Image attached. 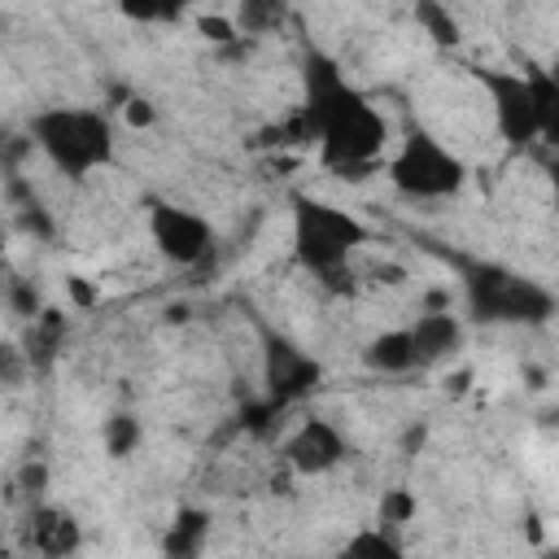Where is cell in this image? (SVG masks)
Segmentation results:
<instances>
[{"mask_svg":"<svg viewBox=\"0 0 559 559\" xmlns=\"http://www.w3.org/2000/svg\"><path fill=\"white\" fill-rule=\"evenodd\" d=\"M362 362H367L376 376H406V371H415L411 332H406V328H389V332H376V336L362 345Z\"/></svg>","mask_w":559,"mask_h":559,"instance_id":"14","label":"cell"},{"mask_svg":"<svg viewBox=\"0 0 559 559\" xmlns=\"http://www.w3.org/2000/svg\"><path fill=\"white\" fill-rule=\"evenodd\" d=\"M0 249H4V223H0Z\"/></svg>","mask_w":559,"mask_h":559,"instance_id":"30","label":"cell"},{"mask_svg":"<svg viewBox=\"0 0 559 559\" xmlns=\"http://www.w3.org/2000/svg\"><path fill=\"white\" fill-rule=\"evenodd\" d=\"M148 240L170 266H201L214 253V227L205 214L170 201L148 205Z\"/></svg>","mask_w":559,"mask_h":559,"instance_id":"7","label":"cell"},{"mask_svg":"<svg viewBox=\"0 0 559 559\" xmlns=\"http://www.w3.org/2000/svg\"><path fill=\"white\" fill-rule=\"evenodd\" d=\"M205 537H210V511L201 507H179L166 537H162V550L175 555V559H192L205 550Z\"/></svg>","mask_w":559,"mask_h":559,"instance_id":"15","label":"cell"},{"mask_svg":"<svg viewBox=\"0 0 559 559\" xmlns=\"http://www.w3.org/2000/svg\"><path fill=\"white\" fill-rule=\"evenodd\" d=\"M411 349H415V367H432L445 362L463 349V323L454 310H424L411 328Z\"/></svg>","mask_w":559,"mask_h":559,"instance_id":"10","label":"cell"},{"mask_svg":"<svg viewBox=\"0 0 559 559\" xmlns=\"http://www.w3.org/2000/svg\"><path fill=\"white\" fill-rule=\"evenodd\" d=\"M197 31H201V39H205V44H214V48H227V44H236V39H240L236 22H231V17H223V13H205V17H197Z\"/></svg>","mask_w":559,"mask_h":559,"instance_id":"25","label":"cell"},{"mask_svg":"<svg viewBox=\"0 0 559 559\" xmlns=\"http://www.w3.org/2000/svg\"><path fill=\"white\" fill-rule=\"evenodd\" d=\"M345 454H349L345 432H341L332 419H323V415H306V419L284 437V445H280V459H284L297 476H323V472L341 467Z\"/></svg>","mask_w":559,"mask_h":559,"instance_id":"9","label":"cell"},{"mask_svg":"<svg viewBox=\"0 0 559 559\" xmlns=\"http://www.w3.org/2000/svg\"><path fill=\"white\" fill-rule=\"evenodd\" d=\"M31 153H35L31 131H26V135H13V131L0 135V170H4V175H22V162H26Z\"/></svg>","mask_w":559,"mask_h":559,"instance_id":"23","label":"cell"},{"mask_svg":"<svg viewBox=\"0 0 559 559\" xmlns=\"http://www.w3.org/2000/svg\"><path fill=\"white\" fill-rule=\"evenodd\" d=\"M384 175H389V183H393L402 197H411V201H450V197H459L463 183H467L463 157H459L454 148H445V144H441L432 131H424V127H411V131L397 140L393 157L384 162Z\"/></svg>","mask_w":559,"mask_h":559,"instance_id":"5","label":"cell"},{"mask_svg":"<svg viewBox=\"0 0 559 559\" xmlns=\"http://www.w3.org/2000/svg\"><path fill=\"white\" fill-rule=\"evenodd\" d=\"M26 376H31V362H26L22 345L0 341V389H17Z\"/></svg>","mask_w":559,"mask_h":559,"instance_id":"24","label":"cell"},{"mask_svg":"<svg viewBox=\"0 0 559 559\" xmlns=\"http://www.w3.org/2000/svg\"><path fill=\"white\" fill-rule=\"evenodd\" d=\"M288 13H293V0H236V31L249 35V39H266L275 31L288 26Z\"/></svg>","mask_w":559,"mask_h":559,"instance_id":"16","label":"cell"},{"mask_svg":"<svg viewBox=\"0 0 559 559\" xmlns=\"http://www.w3.org/2000/svg\"><path fill=\"white\" fill-rule=\"evenodd\" d=\"M122 109H127V122H131V127H153V122H157V109H153V100H144V96H131Z\"/></svg>","mask_w":559,"mask_h":559,"instance_id":"28","label":"cell"},{"mask_svg":"<svg viewBox=\"0 0 559 559\" xmlns=\"http://www.w3.org/2000/svg\"><path fill=\"white\" fill-rule=\"evenodd\" d=\"M66 332H70V319L52 306H44L39 314L26 319V336H22V354L31 362V371H48L66 345Z\"/></svg>","mask_w":559,"mask_h":559,"instance_id":"12","label":"cell"},{"mask_svg":"<svg viewBox=\"0 0 559 559\" xmlns=\"http://www.w3.org/2000/svg\"><path fill=\"white\" fill-rule=\"evenodd\" d=\"M310 122L319 166L332 170L336 179H367L389 144V122L384 114L341 74V66L310 48L301 61V105Z\"/></svg>","mask_w":559,"mask_h":559,"instance_id":"1","label":"cell"},{"mask_svg":"<svg viewBox=\"0 0 559 559\" xmlns=\"http://www.w3.org/2000/svg\"><path fill=\"white\" fill-rule=\"evenodd\" d=\"M100 437H105V454H109V459H127V454H135V450H140L144 428H140V419H135L131 411H118V415H109V419H105Z\"/></svg>","mask_w":559,"mask_h":559,"instance_id":"20","label":"cell"},{"mask_svg":"<svg viewBox=\"0 0 559 559\" xmlns=\"http://www.w3.org/2000/svg\"><path fill=\"white\" fill-rule=\"evenodd\" d=\"M472 79L480 83L489 109H493V127L511 148H528L537 144V114H533V92L528 79L520 70H502V66H472Z\"/></svg>","mask_w":559,"mask_h":559,"instance_id":"6","label":"cell"},{"mask_svg":"<svg viewBox=\"0 0 559 559\" xmlns=\"http://www.w3.org/2000/svg\"><path fill=\"white\" fill-rule=\"evenodd\" d=\"M31 140L48 157L52 170L70 179H87L92 170L114 162V122L105 109L83 105H48L31 118Z\"/></svg>","mask_w":559,"mask_h":559,"instance_id":"2","label":"cell"},{"mask_svg":"<svg viewBox=\"0 0 559 559\" xmlns=\"http://www.w3.org/2000/svg\"><path fill=\"white\" fill-rule=\"evenodd\" d=\"M345 555H376V559H397V555H402V542H393V537H389V528H384V524H376V528H362V533H354V537L345 542Z\"/></svg>","mask_w":559,"mask_h":559,"instance_id":"21","label":"cell"},{"mask_svg":"<svg viewBox=\"0 0 559 559\" xmlns=\"http://www.w3.org/2000/svg\"><path fill=\"white\" fill-rule=\"evenodd\" d=\"M192 0H118V13L135 26H179Z\"/></svg>","mask_w":559,"mask_h":559,"instance_id":"19","label":"cell"},{"mask_svg":"<svg viewBox=\"0 0 559 559\" xmlns=\"http://www.w3.org/2000/svg\"><path fill=\"white\" fill-rule=\"evenodd\" d=\"M415 22H419V31L437 44V48H459V39H463V22L454 17V9L445 4V0H415Z\"/></svg>","mask_w":559,"mask_h":559,"instance_id":"18","label":"cell"},{"mask_svg":"<svg viewBox=\"0 0 559 559\" xmlns=\"http://www.w3.org/2000/svg\"><path fill=\"white\" fill-rule=\"evenodd\" d=\"M319 380H323V367H319L314 354H306L288 336L266 332V349H262V384H266V393L262 397H271L280 411H288L293 402L310 397L319 389Z\"/></svg>","mask_w":559,"mask_h":559,"instance_id":"8","label":"cell"},{"mask_svg":"<svg viewBox=\"0 0 559 559\" xmlns=\"http://www.w3.org/2000/svg\"><path fill=\"white\" fill-rule=\"evenodd\" d=\"M17 489H22V498L26 502H39L44 498V489H48V463H22V472H17Z\"/></svg>","mask_w":559,"mask_h":559,"instance_id":"27","label":"cell"},{"mask_svg":"<svg viewBox=\"0 0 559 559\" xmlns=\"http://www.w3.org/2000/svg\"><path fill=\"white\" fill-rule=\"evenodd\" d=\"M4 201H9V214H13V227L22 236H35V240H52L57 223L48 214V205L39 201L35 183H26L22 175H4Z\"/></svg>","mask_w":559,"mask_h":559,"instance_id":"13","label":"cell"},{"mask_svg":"<svg viewBox=\"0 0 559 559\" xmlns=\"http://www.w3.org/2000/svg\"><path fill=\"white\" fill-rule=\"evenodd\" d=\"M411 515H415V493H411V489H384V498H380V520H376V524L397 528V524H411Z\"/></svg>","mask_w":559,"mask_h":559,"instance_id":"22","label":"cell"},{"mask_svg":"<svg viewBox=\"0 0 559 559\" xmlns=\"http://www.w3.org/2000/svg\"><path fill=\"white\" fill-rule=\"evenodd\" d=\"M66 288H70V297H74L79 306H92V301H96V293H92V288H87L79 275H70V280H66Z\"/></svg>","mask_w":559,"mask_h":559,"instance_id":"29","label":"cell"},{"mask_svg":"<svg viewBox=\"0 0 559 559\" xmlns=\"http://www.w3.org/2000/svg\"><path fill=\"white\" fill-rule=\"evenodd\" d=\"M9 306H13L22 319L39 314V310H44V297H39L35 280H9Z\"/></svg>","mask_w":559,"mask_h":559,"instance_id":"26","label":"cell"},{"mask_svg":"<svg viewBox=\"0 0 559 559\" xmlns=\"http://www.w3.org/2000/svg\"><path fill=\"white\" fill-rule=\"evenodd\" d=\"M22 537H26V546L39 550V555H70V550L79 546V520L66 515L61 507L31 502L26 524H22Z\"/></svg>","mask_w":559,"mask_h":559,"instance_id":"11","label":"cell"},{"mask_svg":"<svg viewBox=\"0 0 559 559\" xmlns=\"http://www.w3.org/2000/svg\"><path fill=\"white\" fill-rule=\"evenodd\" d=\"M362 245H367V223L358 214L319 197H293V258L314 280L349 266V258Z\"/></svg>","mask_w":559,"mask_h":559,"instance_id":"4","label":"cell"},{"mask_svg":"<svg viewBox=\"0 0 559 559\" xmlns=\"http://www.w3.org/2000/svg\"><path fill=\"white\" fill-rule=\"evenodd\" d=\"M463 271V297L476 323H524L537 328L555 314V293L502 262H472L459 258Z\"/></svg>","mask_w":559,"mask_h":559,"instance_id":"3","label":"cell"},{"mask_svg":"<svg viewBox=\"0 0 559 559\" xmlns=\"http://www.w3.org/2000/svg\"><path fill=\"white\" fill-rule=\"evenodd\" d=\"M524 79H528V92H533V114H537V135L546 144L559 140V83L550 70L542 66H524Z\"/></svg>","mask_w":559,"mask_h":559,"instance_id":"17","label":"cell"}]
</instances>
